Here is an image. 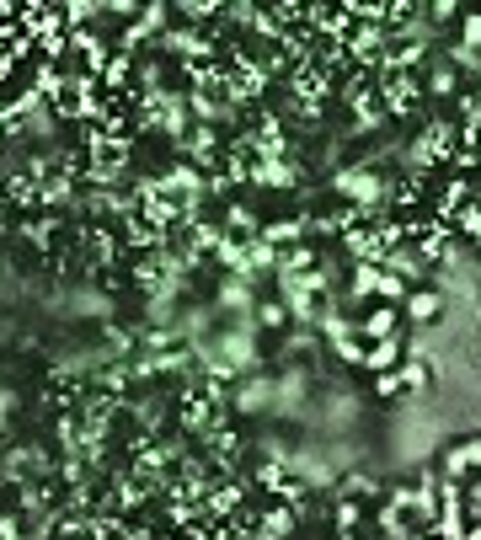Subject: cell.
Listing matches in <instances>:
<instances>
[{"label":"cell","instance_id":"7a4b0ae2","mask_svg":"<svg viewBox=\"0 0 481 540\" xmlns=\"http://www.w3.org/2000/svg\"><path fill=\"white\" fill-rule=\"evenodd\" d=\"M310 412V364H284L273 385V418H300Z\"/></svg>","mask_w":481,"mask_h":540},{"label":"cell","instance_id":"ac0fdd59","mask_svg":"<svg viewBox=\"0 0 481 540\" xmlns=\"http://www.w3.org/2000/svg\"><path fill=\"white\" fill-rule=\"evenodd\" d=\"M70 198H75V177L54 172L49 182H38V204H43V209H65Z\"/></svg>","mask_w":481,"mask_h":540},{"label":"cell","instance_id":"f1b7e54d","mask_svg":"<svg viewBox=\"0 0 481 540\" xmlns=\"http://www.w3.org/2000/svg\"><path fill=\"white\" fill-rule=\"evenodd\" d=\"M75 311H86V316H113V305H107L102 295H75Z\"/></svg>","mask_w":481,"mask_h":540},{"label":"cell","instance_id":"ba28073f","mask_svg":"<svg viewBox=\"0 0 481 540\" xmlns=\"http://www.w3.org/2000/svg\"><path fill=\"white\" fill-rule=\"evenodd\" d=\"M401 316L412 321V327H428V321L444 316V289L439 284H417L407 300H401Z\"/></svg>","mask_w":481,"mask_h":540},{"label":"cell","instance_id":"cb8c5ba5","mask_svg":"<svg viewBox=\"0 0 481 540\" xmlns=\"http://www.w3.org/2000/svg\"><path fill=\"white\" fill-rule=\"evenodd\" d=\"M460 17H465V6H455V0H428V6H423V22L433 27V38H439V22L460 27Z\"/></svg>","mask_w":481,"mask_h":540},{"label":"cell","instance_id":"6da1fadb","mask_svg":"<svg viewBox=\"0 0 481 540\" xmlns=\"http://www.w3.org/2000/svg\"><path fill=\"white\" fill-rule=\"evenodd\" d=\"M375 91L385 102V118H412L417 107H423V75H391L380 70L375 75Z\"/></svg>","mask_w":481,"mask_h":540},{"label":"cell","instance_id":"d6986e66","mask_svg":"<svg viewBox=\"0 0 481 540\" xmlns=\"http://www.w3.org/2000/svg\"><path fill=\"white\" fill-rule=\"evenodd\" d=\"M316 327H289L284 332V364H300V359H310V353H316Z\"/></svg>","mask_w":481,"mask_h":540},{"label":"cell","instance_id":"9c48e42d","mask_svg":"<svg viewBox=\"0 0 481 540\" xmlns=\"http://www.w3.org/2000/svg\"><path fill=\"white\" fill-rule=\"evenodd\" d=\"M353 332H359L364 343H385V337H401V311H396V305H369V311L353 321Z\"/></svg>","mask_w":481,"mask_h":540},{"label":"cell","instance_id":"4dcf8cb0","mask_svg":"<svg viewBox=\"0 0 481 540\" xmlns=\"http://www.w3.org/2000/svg\"><path fill=\"white\" fill-rule=\"evenodd\" d=\"M54 230H59V220H38V225H27V241H38V246H43V241L54 236Z\"/></svg>","mask_w":481,"mask_h":540},{"label":"cell","instance_id":"ffe728a7","mask_svg":"<svg viewBox=\"0 0 481 540\" xmlns=\"http://www.w3.org/2000/svg\"><path fill=\"white\" fill-rule=\"evenodd\" d=\"M332 524H337V535H359L364 503H359V498H337V503H332Z\"/></svg>","mask_w":481,"mask_h":540},{"label":"cell","instance_id":"9a60e30c","mask_svg":"<svg viewBox=\"0 0 481 540\" xmlns=\"http://www.w3.org/2000/svg\"><path fill=\"white\" fill-rule=\"evenodd\" d=\"M401 359H407V337H385V343H369L364 369L369 375H385V369H401Z\"/></svg>","mask_w":481,"mask_h":540},{"label":"cell","instance_id":"7402d4cb","mask_svg":"<svg viewBox=\"0 0 481 540\" xmlns=\"http://www.w3.org/2000/svg\"><path fill=\"white\" fill-rule=\"evenodd\" d=\"M86 246H91V257H97L102 268H113V262H118V230L97 225V230H91V236H86Z\"/></svg>","mask_w":481,"mask_h":540},{"label":"cell","instance_id":"2e32d148","mask_svg":"<svg viewBox=\"0 0 481 540\" xmlns=\"http://www.w3.org/2000/svg\"><path fill=\"white\" fill-rule=\"evenodd\" d=\"M289 476H300L305 487H332V466H327V460H316L310 450L289 455Z\"/></svg>","mask_w":481,"mask_h":540},{"label":"cell","instance_id":"3957f363","mask_svg":"<svg viewBox=\"0 0 481 540\" xmlns=\"http://www.w3.org/2000/svg\"><path fill=\"white\" fill-rule=\"evenodd\" d=\"M273 385H278V375H268V369L241 375L236 396H230V412H236V418H262V412H273Z\"/></svg>","mask_w":481,"mask_h":540},{"label":"cell","instance_id":"83f0119b","mask_svg":"<svg viewBox=\"0 0 481 540\" xmlns=\"http://www.w3.org/2000/svg\"><path fill=\"white\" fill-rule=\"evenodd\" d=\"M375 396H380V401L407 396V385H401V369H385V375H375Z\"/></svg>","mask_w":481,"mask_h":540},{"label":"cell","instance_id":"5bb4252c","mask_svg":"<svg viewBox=\"0 0 481 540\" xmlns=\"http://www.w3.org/2000/svg\"><path fill=\"white\" fill-rule=\"evenodd\" d=\"M225 236H236V241H257L262 236V220H257V209L252 204H241V198H236V204H225Z\"/></svg>","mask_w":481,"mask_h":540},{"label":"cell","instance_id":"d4e9b609","mask_svg":"<svg viewBox=\"0 0 481 540\" xmlns=\"http://www.w3.org/2000/svg\"><path fill=\"white\" fill-rule=\"evenodd\" d=\"M455 236L471 241L476 252H481V204H465V209L455 214Z\"/></svg>","mask_w":481,"mask_h":540},{"label":"cell","instance_id":"f546056e","mask_svg":"<svg viewBox=\"0 0 481 540\" xmlns=\"http://www.w3.org/2000/svg\"><path fill=\"white\" fill-rule=\"evenodd\" d=\"M353 412H359V401H353V396H332V423H348Z\"/></svg>","mask_w":481,"mask_h":540},{"label":"cell","instance_id":"5b68a950","mask_svg":"<svg viewBox=\"0 0 481 540\" xmlns=\"http://www.w3.org/2000/svg\"><path fill=\"white\" fill-rule=\"evenodd\" d=\"M252 188L294 193V188H300V166H294V156H257L252 161Z\"/></svg>","mask_w":481,"mask_h":540},{"label":"cell","instance_id":"603a6c76","mask_svg":"<svg viewBox=\"0 0 481 540\" xmlns=\"http://www.w3.org/2000/svg\"><path fill=\"white\" fill-rule=\"evenodd\" d=\"M332 353H337V359H343V364L364 369V353H369V343H364L359 332H343V337H332Z\"/></svg>","mask_w":481,"mask_h":540},{"label":"cell","instance_id":"8fae6325","mask_svg":"<svg viewBox=\"0 0 481 540\" xmlns=\"http://www.w3.org/2000/svg\"><path fill=\"white\" fill-rule=\"evenodd\" d=\"M423 97H439V102L460 97V70L449 59H428L423 65Z\"/></svg>","mask_w":481,"mask_h":540},{"label":"cell","instance_id":"1f68e13d","mask_svg":"<svg viewBox=\"0 0 481 540\" xmlns=\"http://www.w3.org/2000/svg\"><path fill=\"white\" fill-rule=\"evenodd\" d=\"M460 540H481V524H465V535Z\"/></svg>","mask_w":481,"mask_h":540},{"label":"cell","instance_id":"30bf717a","mask_svg":"<svg viewBox=\"0 0 481 540\" xmlns=\"http://www.w3.org/2000/svg\"><path fill=\"white\" fill-rule=\"evenodd\" d=\"M337 246H343L348 262H385V246H380V236H375V225H348Z\"/></svg>","mask_w":481,"mask_h":540},{"label":"cell","instance_id":"8992f818","mask_svg":"<svg viewBox=\"0 0 481 540\" xmlns=\"http://www.w3.org/2000/svg\"><path fill=\"white\" fill-rule=\"evenodd\" d=\"M257 300H262V295H257L246 279H236V273H225L220 289H214V311H220V316H236V321H252Z\"/></svg>","mask_w":481,"mask_h":540},{"label":"cell","instance_id":"277c9868","mask_svg":"<svg viewBox=\"0 0 481 540\" xmlns=\"http://www.w3.org/2000/svg\"><path fill=\"white\" fill-rule=\"evenodd\" d=\"M241 508H246V482H236V476H214V487L204 492V519L230 524V519H241Z\"/></svg>","mask_w":481,"mask_h":540},{"label":"cell","instance_id":"e0dca14e","mask_svg":"<svg viewBox=\"0 0 481 540\" xmlns=\"http://www.w3.org/2000/svg\"><path fill=\"white\" fill-rule=\"evenodd\" d=\"M252 321H257V332H289V327H294V321H289V305L278 300V295H273V300L262 295L257 311H252Z\"/></svg>","mask_w":481,"mask_h":540},{"label":"cell","instance_id":"4316f807","mask_svg":"<svg viewBox=\"0 0 481 540\" xmlns=\"http://www.w3.org/2000/svg\"><path fill=\"white\" fill-rule=\"evenodd\" d=\"M433 375H428V364L423 359H401V385H407V391H423Z\"/></svg>","mask_w":481,"mask_h":540},{"label":"cell","instance_id":"d6a6232c","mask_svg":"<svg viewBox=\"0 0 481 540\" xmlns=\"http://www.w3.org/2000/svg\"><path fill=\"white\" fill-rule=\"evenodd\" d=\"M465 492H471V498H481V476H471V487H465Z\"/></svg>","mask_w":481,"mask_h":540},{"label":"cell","instance_id":"7c38bea8","mask_svg":"<svg viewBox=\"0 0 481 540\" xmlns=\"http://www.w3.org/2000/svg\"><path fill=\"white\" fill-rule=\"evenodd\" d=\"M257 241L278 246V252H289V246L310 241V230H305V214H284V220H262V236H257Z\"/></svg>","mask_w":481,"mask_h":540},{"label":"cell","instance_id":"4fadbf2b","mask_svg":"<svg viewBox=\"0 0 481 540\" xmlns=\"http://www.w3.org/2000/svg\"><path fill=\"white\" fill-rule=\"evenodd\" d=\"M380 268H385V273H396V279H401V284H412V289L428 279V262L417 257L412 246H396V252H385V262H380Z\"/></svg>","mask_w":481,"mask_h":540},{"label":"cell","instance_id":"44dd1931","mask_svg":"<svg viewBox=\"0 0 481 540\" xmlns=\"http://www.w3.org/2000/svg\"><path fill=\"white\" fill-rule=\"evenodd\" d=\"M337 498H385V487L375 482V476H364V471H353V476H343V482H337Z\"/></svg>","mask_w":481,"mask_h":540},{"label":"cell","instance_id":"52a82bcc","mask_svg":"<svg viewBox=\"0 0 481 540\" xmlns=\"http://www.w3.org/2000/svg\"><path fill=\"white\" fill-rule=\"evenodd\" d=\"M294 530H300V508L268 498V508L257 519V540H294Z\"/></svg>","mask_w":481,"mask_h":540},{"label":"cell","instance_id":"484cf974","mask_svg":"<svg viewBox=\"0 0 481 540\" xmlns=\"http://www.w3.org/2000/svg\"><path fill=\"white\" fill-rule=\"evenodd\" d=\"M455 43H465V49H476V54H481V11H465V17H460Z\"/></svg>","mask_w":481,"mask_h":540}]
</instances>
